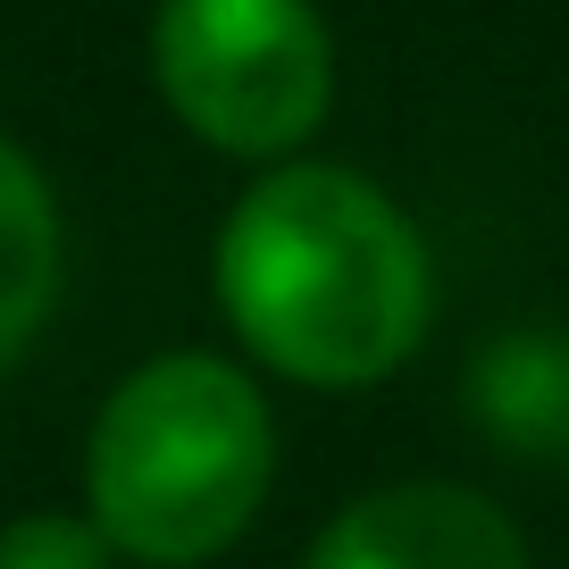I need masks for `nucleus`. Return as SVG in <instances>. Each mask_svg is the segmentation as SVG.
<instances>
[{
  "mask_svg": "<svg viewBox=\"0 0 569 569\" xmlns=\"http://www.w3.org/2000/svg\"><path fill=\"white\" fill-rule=\"evenodd\" d=\"M59 302V201L42 168L0 134V369L42 336Z\"/></svg>",
  "mask_w": 569,
  "mask_h": 569,
  "instance_id": "nucleus-5",
  "label": "nucleus"
},
{
  "mask_svg": "<svg viewBox=\"0 0 569 569\" xmlns=\"http://www.w3.org/2000/svg\"><path fill=\"white\" fill-rule=\"evenodd\" d=\"M218 310L260 369L360 393L419 352L436 268L386 184L360 168L284 160L218 227Z\"/></svg>",
  "mask_w": 569,
  "mask_h": 569,
  "instance_id": "nucleus-1",
  "label": "nucleus"
},
{
  "mask_svg": "<svg viewBox=\"0 0 569 569\" xmlns=\"http://www.w3.org/2000/svg\"><path fill=\"white\" fill-rule=\"evenodd\" d=\"M277 478V419L218 352L142 360L92 419V528L151 569H193L251 528Z\"/></svg>",
  "mask_w": 569,
  "mask_h": 569,
  "instance_id": "nucleus-2",
  "label": "nucleus"
},
{
  "mask_svg": "<svg viewBox=\"0 0 569 569\" xmlns=\"http://www.w3.org/2000/svg\"><path fill=\"white\" fill-rule=\"evenodd\" d=\"M151 76L210 151L284 160L336 109V34L310 0H160Z\"/></svg>",
  "mask_w": 569,
  "mask_h": 569,
  "instance_id": "nucleus-3",
  "label": "nucleus"
},
{
  "mask_svg": "<svg viewBox=\"0 0 569 569\" xmlns=\"http://www.w3.org/2000/svg\"><path fill=\"white\" fill-rule=\"evenodd\" d=\"M486 436L528 461H561L569 452V336H502L469 377Z\"/></svg>",
  "mask_w": 569,
  "mask_h": 569,
  "instance_id": "nucleus-6",
  "label": "nucleus"
},
{
  "mask_svg": "<svg viewBox=\"0 0 569 569\" xmlns=\"http://www.w3.org/2000/svg\"><path fill=\"white\" fill-rule=\"evenodd\" d=\"M109 536L68 511H26L0 528V569H109Z\"/></svg>",
  "mask_w": 569,
  "mask_h": 569,
  "instance_id": "nucleus-7",
  "label": "nucleus"
},
{
  "mask_svg": "<svg viewBox=\"0 0 569 569\" xmlns=\"http://www.w3.org/2000/svg\"><path fill=\"white\" fill-rule=\"evenodd\" d=\"M302 569H528V545L478 486L402 478L343 502Z\"/></svg>",
  "mask_w": 569,
  "mask_h": 569,
  "instance_id": "nucleus-4",
  "label": "nucleus"
}]
</instances>
